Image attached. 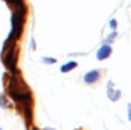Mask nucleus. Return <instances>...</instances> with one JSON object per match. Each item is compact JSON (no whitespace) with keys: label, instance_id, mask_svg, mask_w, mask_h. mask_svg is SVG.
Returning <instances> with one entry per match:
<instances>
[{"label":"nucleus","instance_id":"1","mask_svg":"<svg viewBox=\"0 0 131 130\" xmlns=\"http://www.w3.org/2000/svg\"><path fill=\"white\" fill-rule=\"evenodd\" d=\"M110 54H111V46H110V44H102L101 49L98 51V60H105V58H108Z\"/></svg>","mask_w":131,"mask_h":130},{"label":"nucleus","instance_id":"2","mask_svg":"<svg viewBox=\"0 0 131 130\" xmlns=\"http://www.w3.org/2000/svg\"><path fill=\"white\" fill-rule=\"evenodd\" d=\"M99 78V70H92V72H87V75L84 77L85 83H95Z\"/></svg>","mask_w":131,"mask_h":130},{"label":"nucleus","instance_id":"3","mask_svg":"<svg viewBox=\"0 0 131 130\" xmlns=\"http://www.w3.org/2000/svg\"><path fill=\"white\" fill-rule=\"evenodd\" d=\"M73 67H76V63L75 61H70V63H67L61 67V72H69V70H72Z\"/></svg>","mask_w":131,"mask_h":130},{"label":"nucleus","instance_id":"4","mask_svg":"<svg viewBox=\"0 0 131 130\" xmlns=\"http://www.w3.org/2000/svg\"><path fill=\"white\" fill-rule=\"evenodd\" d=\"M44 63H55V58H44Z\"/></svg>","mask_w":131,"mask_h":130},{"label":"nucleus","instance_id":"5","mask_svg":"<svg viewBox=\"0 0 131 130\" xmlns=\"http://www.w3.org/2000/svg\"><path fill=\"white\" fill-rule=\"evenodd\" d=\"M110 26H111V28H116V26H117L116 20H111V22H110Z\"/></svg>","mask_w":131,"mask_h":130},{"label":"nucleus","instance_id":"6","mask_svg":"<svg viewBox=\"0 0 131 130\" xmlns=\"http://www.w3.org/2000/svg\"><path fill=\"white\" fill-rule=\"evenodd\" d=\"M130 118H131V106H130Z\"/></svg>","mask_w":131,"mask_h":130},{"label":"nucleus","instance_id":"7","mask_svg":"<svg viewBox=\"0 0 131 130\" xmlns=\"http://www.w3.org/2000/svg\"><path fill=\"white\" fill-rule=\"evenodd\" d=\"M0 130H2V129H0Z\"/></svg>","mask_w":131,"mask_h":130}]
</instances>
